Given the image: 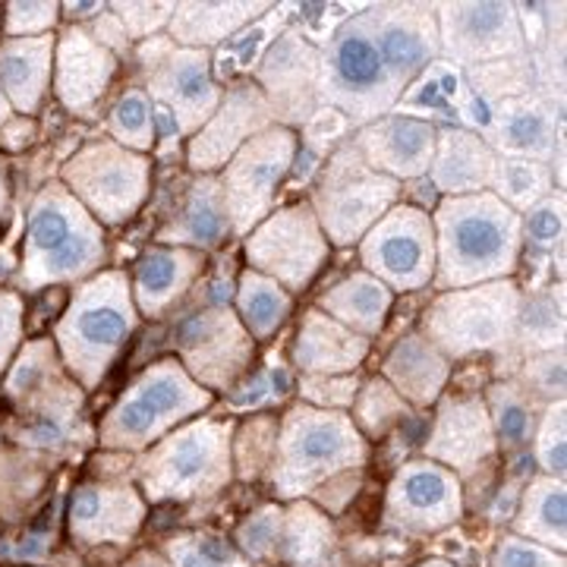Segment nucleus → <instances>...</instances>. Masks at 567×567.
Returning <instances> with one entry per match:
<instances>
[{
    "label": "nucleus",
    "instance_id": "1",
    "mask_svg": "<svg viewBox=\"0 0 567 567\" xmlns=\"http://www.w3.org/2000/svg\"><path fill=\"white\" fill-rule=\"evenodd\" d=\"M435 281L439 293L505 281L520 271L524 234L520 215L492 193L447 196L432 208Z\"/></svg>",
    "mask_w": 567,
    "mask_h": 567
},
{
    "label": "nucleus",
    "instance_id": "2",
    "mask_svg": "<svg viewBox=\"0 0 567 567\" xmlns=\"http://www.w3.org/2000/svg\"><path fill=\"white\" fill-rule=\"evenodd\" d=\"M107 256L104 227L82 208L61 181L35 193L25 215L17 290L39 293L58 284H82L99 275Z\"/></svg>",
    "mask_w": 567,
    "mask_h": 567
},
{
    "label": "nucleus",
    "instance_id": "3",
    "mask_svg": "<svg viewBox=\"0 0 567 567\" xmlns=\"http://www.w3.org/2000/svg\"><path fill=\"white\" fill-rule=\"evenodd\" d=\"M136 324L140 312L126 271L104 268L89 281L76 284V293L54 324V347L66 372L82 388H95L121 360Z\"/></svg>",
    "mask_w": 567,
    "mask_h": 567
},
{
    "label": "nucleus",
    "instance_id": "4",
    "mask_svg": "<svg viewBox=\"0 0 567 567\" xmlns=\"http://www.w3.org/2000/svg\"><path fill=\"white\" fill-rule=\"evenodd\" d=\"M524 287L505 281L445 290L420 316V331L445 353L451 365L492 357L495 363L520 365L514 334Z\"/></svg>",
    "mask_w": 567,
    "mask_h": 567
},
{
    "label": "nucleus",
    "instance_id": "5",
    "mask_svg": "<svg viewBox=\"0 0 567 567\" xmlns=\"http://www.w3.org/2000/svg\"><path fill=\"white\" fill-rule=\"evenodd\" d=\"M363 10L341 22L322 44V104L338 107L353 130L385 117L404 102V85L382 61Z\"/></svg>",
    "mask_w": 567,
    "mask_h": 567
},
{
    "label": "nucleus",
    "instance_id": "6",
    "mask_svg": "<svg viewBox=\"0 0 567 567\" xmlns=\"http://www.w3.org/2000/svg\"><path fill=\"white\" fill-rule=\"evenodd\" d=\"M404 186L385 174L372 171L357 152L353 140L338 145L324 158L319 177L312 183V205L328 246H357L375 224L401 203Z\"/></svg>",
    "mask_w": 567,
    "mask_h": 567
},
{
    "label": "nucleus",
    "instance_id": "7",
    "mask_svg": "<svg viewBox=\"0 0 567 567\" xmlns=\"http://www.w3.org/2000/svg\"><path fill=\"white\" fill-rule=\"evenodd\" d=\"M212 404V391H205L177 357L158 360L142 369L140 379L126 388L121 401L111 406L102 423V442L114 447H145L171 425L203 413Z\"/></svg>",
    "mask_w": 567,
    "mask_h": 567
},
{
    "label": "nucleus",
    "instance_id": "8",
    "mask_svg": "<svg viewBox=\"0 0 567 567\" xmlns=\"http://www.w3.org/2000/svg\"><path fill=\"white\" fill-rule=\"evenodd\" d=\"M133 63L142 80V92L152 104H162L181 126L183 140H189L203 126L224 99V85L215 80V66L208 51L183 48L167 32L140 41L133 48Z\"/></svg>",
    "mask_w": 567,
    "mask_h": 567
},
{
    "label": "nucleus",
    "instance_id": "9",
    "mask_svg": "<svg viewBox=\"0 0 567 567\" xmlns=\"http://www.w3.org/2000/svg\"><path fill=\"white\" fill-rule=\"evenodd\" d=\"M61 183L102 227H117L148 199L152 158L114 140H92L63 162Z\"/></svg>",
    "mask_w": 567,
    "mask_h": 567
},
{
    "label": "nucleus",
    "instance_id": "10",
    "mask_svg": "<svg viewBox=\"0 0 567 567\" xmlns=\"http://www.w3.org/2000/svg\"><path fill=\"white\" fill-rule=\"evenodd\" d=\"M363 461V435L350 416L300 404L284 416L278 432V488L300 495L331 473Z\"/></svg>",
    "mask_w": 567,
    "mask_h": 567
},
{
    "label": "nucleus",
    "instance_id": "11",
    "mask_svg": "<svg viewBox=\"0 0 567 567\" xmlns=\"http://www.w3.org/2000/svg\"><path fill=\"white\" fill-rule=\"evenodd\" d=\"M171 341L177 363L205 388L230 391L252 369L256 341L230 306L212 303L203 293V303L186 306L171 328Z\"/></svg>",
    "mask_w": 567,
    "mask_h": 567
},
{
    "label": "nucleus",
    "instance_id": "12",
    "mask_svg": "<svg viewBox=\"0 0 567 567\" xmlns=\"http://www.w3.org/2000/svg\"><path fill=\"white\" fill-rule=\"evenodd\" d=\"M300 148L297 130L268 126L256 140H249L224 164L218 174L221 183L227 218L234 227V237H246L256 224H262L281 199L284 183L290 177V167Z\"/></svg>",
    "mask_w": 567,
    "mask_h": 567
},
{
    "label": "nucleus",
    "instance_id": "13",
    "mask_svg": "<svg viewBox=\"0 0 567 567\" xmlns=\"http://www.w3.org/2000/svg\"><path fill=\"white\" fill-rule=\"evenodd\" d=\"M331 246L324 240L312 205L293 203L275 208L244 237L246 265L278 281L293 297L319 278Z\"/></svg>",
    "mask_w": 567,
    "mask_h": 567
},
{
    "label": "nucleus",
    "instance_id": "14",
    "mask_svg": "<svg viewBox=\"0 0 567 567\" xmlns=\"http://www.w3.org/2000/svg\"><path fill=\"white\" fill-rule=\"evenodd\" d=\"M230 476V423L196 420L148 454L142 480L152 498H189L215 492Z\"/></svg>",
    "mask_w": 567,
    "mask_h": 567
},
{
    "label": "nucleus",
    "instance_id": "15",
    "mask_svg": "<svg viewBox=\"0 0 567 567\" xmlns=\"http://www.w3.org/2000/svg\"><path fill=\"white\" fill-rule=\"evenodd\" d=\"M357 246L363 271L391 293H420L435 281V227L420 205L398 203Z\"/></svg>",
    "mask_w": 567,
    "mask_h": 567
},
{
    "label": "nucleus",
    "instance_id": "16",
    "mask_svg": "<svg viewBox=\"0 0 567 567\" xmlns=\"http://www.w3.org/2000/svg\"><path fill=\"white\" fill-rule=\"evenodd\" d=\"M249 80L259 85L278 126L300 130L322 104V44L303 29H284L268 41Z\"/></svg>",
    "mask_w": 567,
    "mask_h": 567
},
{
    "label": "nucleus",
    "instance_id": "17",
    "mask_svg": "<svg viewBox=\"0 0 567 567\" xmlns=\"http://www.w3.org/2000/svg\"><path fill=\"white\" fill-rule=\"evenodd\" d=\"M439 22V54L457 70L483 63L524 58L527 41L517 17V3H435Z\"/></svg>",
    "mask_w": 567,
    "mask_h": 567
},
{
    "label": "nucleus",
    "instance_id": "18",
    "mask_svg": "<svg viewBox=\"0 0 567 567\" xmlns=\"http://www.w3.org/2000/svg\"><path fill=\"white\" fill-rule=\"evenodd\" d=\"M268 126H275V114L252 80H237L224 89L218 111L186 140V167L189 174H221L246 142L256 140Z\"/></svg>",
    "mask_w": 567,
    "mask_h": 567
},
{
    "label": "nucleus",
    "instance_id": "19",
    "mask_svg": "<svg viewBox=\"0 0 567 567\" xmlns=\"http://www.w3.org/2000/svg\"><path fill=\"white\" fill-rule=\"evenodd\" d=\"M363 17L382 61L404 92L442 58L435 3H369Z\"/></svg>",
    "mask_w": 567,
    "mask_h": 567
},
{
    "label": "nucleus",
    "instance_id": "20",
    "mask_svg": "<svg viewBox=\"0 0 567 567\" xmlns=\"http://www.w3.org/2000/svg\"><path fill=\"white\" fill-rule=\"evenodd\" d=\"M117 70H121V58H114L107 48L92 39L85 25H63L54 44L51 89L66 114L82 121L95 117L117 80Z\"/></svg>",
    "mask_w": 567,
    "mask_h": 567
},
{
    "label": "nucleus",
    "instance_id": "21",
    "mask_svg": "<svg viewBox=\"0 0 567 567\" xmlns=\"http://www.w3.org/2000/svg\"><path fill=\"white\" fill-rule=\"evenodd\" d=\"M483 140L498 158L551 164L555 148L565 142V102H551L543 92L498 102Z\"/></svg>",
    "mask_w": 567,
    "mask_h": 567
},
{
    "label": "nucleus",
    "instance_id": "22",
    "mask_svg": "<svg viewBox=\"0 0 567 567\" xmlns=\"http://www.w3.org/2000/svg\"><path fill=\"white\" fill-rule=\"evenodd\" d=\"M350 140L372 171H379V174H385V177L404 186V183L420 181L429 174L439 126L425 117L391 111L385 117L353 130Z\"/></svg>",
    "mask_w": 567,
    "mask_h": 567
},
{
    "label": "nucleus",
    "instance_id": "23",
    "mask_svg": "<svg viewBox=\"0 0 567 567\" xmlns=\"http://www.w3.org/2000/svg\"><path fill=\"white\" fill-rule=\"evenodd\" d=\"M227 237H234V227L227 218L218 174H205V177L189 174V181L174 196L171 212L164 215L162 227L155 230V244L183 246L208 256L221 249Z\"/></svg>",
    "mask_w": 567,
    "mask_h": 567
},
{
    "label": "nucleus",
    "instance_id": "24",
    "mask_svg": "<svg viewBox=\"0 0 567 567\" xmlns=\"http://www.w3.org/2000/svg\"><path fill=\"white\" fill-rule=\"evenodd\" d=\"M205 252L183 246H148L133 265V303L145 319H162L174 306H181L193 284L205 275Z\"/></svg>",
    "mask_w": 567,
    "mask_h": 567
},
{
    "label": "nucleus",
    "instance_id": "25",
    "mask_svg": "<svg viewBox=\"0 0 567 567\" xmlns=\"http://www.w3.org/2000/svg\"><path fill=\"white\" fill-rule=\"evenodd\" d=\"M461 511V488L435 461L406 464L388 495V517L410 529H435L451 524Z\"/></svg>",
    "mask_w": 567,
    "mask_h": 567
},
{
    "label": "nucleus",
    "instance_id": "26",
    "mask_svg": "<svg viewBox=\"0 0 567 567\" xmlns=\"http://www.w3.org/2000/svg\"><path fill=\"white\" fill-rule=\"evenodd\" d=\"M439 416L429 432L425 451L447 466L473 470L495 447V432L488 423L486 401L480 394H447L439 398Z\"/></svg>",
    "mask_w": 567,
    "mask_h": 567
},
{
    "label": "nucleus",
    "instance_id": "27",
    "mask_svg": "<svg viewBox=\"0 0 567 567\" xmlns=\"http://www.w3.org/2000/svg\"><path fill=\"white\" fill-rule=\"evenodd\" d=\"M372 341L350 331L322 309H306L297 338L290 347V363L300 369V375H347L357 372L369 360Z\"/></svg>",
    "mask_w": 567,
    "mask_h": 567
},
{
    "label": "nucleus",
    "instance_id": "28",
    "mask_svg": "<svg viewBox=\"0 0 567 567\" xmlns=\"http://www.w3.org/2000/svg\"><path fill=\"white\" fill-rule=\"evenodd\" d=\"M495 162L498 155L480 133L466 126H439L435 155L425 177L442 199L473 196V193H486L492 186Z\"/></svg>",
    "mask_w": 567,
    "mask_h": 567
},
{
    "label": "nucleus",
    "instance_id": "29",
    "mask_svg": "<svg viewBox=\"0 0 567 567\" xmlns=\"http://www.w3.org/2000/svg\"><path fill=\"white\" fill-rule=\"evenodd\" d=\"M451 360L425 338L420 328L401 334L382 360V379L410 406L435 404L451 379Z\"/></svg>",
    "mask_w": 567,
    "mask_h": 567
},
{
    "label": "nucleus",
    "instance_id": "30",
    "mask_svg": "<svg viewBox=\"0 0 567 567\" xmlns=\"http://www.w3.org/2000/svg\"><path fill=\"white\" fill-rule=\"evenodd\" d=\"M54 44L58 35L0 41V89L13 102L17 114L35 117L48 99L54 76Z\"/></svg>",
    "mask_w": 567,
    "mask_h": 567
},
{
    "label": "nucleus",
    "instance_id": "31",
    "mask_svg": "<svg viewBox=\"0 0 567 567\" xmlns=\"http://www.w3.org/2000/svg\"><path fill=\"white\" fill-rule=\"evenodd\" d=\"M268 10H275V3H193L181 0L174 3V17L167 25V39H174L183 48H196V51H215L224 41L240 35L246 25L259 22L268 17Z\"/></svg>",
    "mask_w": 567,
    "mask_h": 567
},
{
    "label": "nucleus",
    "instance_id": "32",
    "mask_svg": "<svg viewBox=\"0 0 567 567\" xmlns=\"http://www.w3.org/2000/svg\"><path fill=\"white\" fill-rule=\"evenodd\" d=\"M391 306H394V293L379 278H372L369 271L360 268L338 284H331L319 297L316 309H322L334 322H341L344 328L372 341L375 334L385 331Z\"/></svg>",
    "mask_w": 567,
    "mask_h": 567
},
{
    "label": "nucleus",
    "instance_id": "33",
    "mask_svg": "<svg viewBox=\"0 0 567 567\" xmlns=\"http://www.w3.org/2000/svg\"><path fill=\"white\" fill-rule=\"evenodd\" d=\"M142 505L133 495V488H104L82 486L73 495L70 520L73 529L85 536L89 543L99 539H123L140 524Z\"/></svg>",
    "mask_w": 567,
    "mask_h": 567
},
{
    "label": "nucleus",
    "instance_id": "34",
    "mask_svg": "<svg viewBox=\"0 0 567 567\" xmlns=\"http://www.w3.org/2000/svg\"><path fill=\"white\" fill-rule=\"evenodd\" d=\"M514 347L520 360L565 347V281L524 290L520 309H517Z\"/></svg>",
    "mask_w": 567,
    "mask_h": 567
},
{
    "label": "nucleus",
    "instance_id": "35",
    "mask_svg": "<svg viewBox=\"0 0 567 567\" xmlns=\"http://www.w3.org/2000/svg\"><path fill=\"white\" fill-rule=\"evenodd\" d=\"M234 312L252 341H268L290 319L293 297L278 281L265 278L252 268H244L237 278V290H234Z\"/></svg>",
    "mask_w": 567,
    "mask_h": 567
},
{
    "label": "nucleus",
    "instance_id": "36",
    "mask_svg": "<svg viewBox=\"0 0 567 567\" xmlns=\"http://www.w3.org/2000/svg\"><path fill=\"white\" fill-rule=\"evenodd\" d=\"M486 413L495 439L505 447L527 445L536 432V401L517 385V379H498L488 385Z\"/></svg>",
    "mask_w": 567,
    "mask_h": 567
},
{
    "label": "nucleus",
    "instance_id": "37",
    "mask_svg": "<svg viewBox=\"0 0 567 567\" xmlns=\"http://www.w3.org/2000/svg\"><path fill=\"white\" fill-rule=\"evenodd\" d=\"M555 189L558 186H555L551 167L543 162H527V158H498L492 171V186H488V193L498 196L517 215H524Z\"/></svg>",
    "mask_w": 567,
    "mask_h": 567
},
{
    "label": "nucleus",
    "instance_id": "38",
    "mask_svg": "<svg viewBox=\"0 0 567 567\" xmlns=\"http://www.w3.org/2000/svg\"><path fill=\"white\" fill-rule=\"evenodd\" d=\"M517 529L536 546L565 548V483L561 480H536L524 495Z\"/></svg>",
    "mask_w": 567,
    "mask_h": 567
},
{
    "label": "nucleus",
    "instance_id": "39",
    "mask_svg": "<svg viewBox=\"0 0 567 567\" xmlns=\"http://www.w3.org/2000/svg\"><path fill=\"white\" fill-rule=\"evenodd\" d=\"M104 130H107V140H114L130 152L148 155L158 145V140H155V104L140 85H130L117 95V102L111 104Z\"/></svg>",
    "mask_w": 567,
    "mask_h": 567
},
{
    "label": "nucleus",
    "instance_id": "40",
    "mask_svg": "<svg viewBox=\"0 0 567 567\" xmlns=\"http://www.w3.org/2000/svg\"><path fill=\"white\" fill-rule=\"evenodd\" d=\"M350 406H353L350 423L357 425L360 435H369V439H382L391 425L410 420V410H413L382 375L360 382V391Z\"/></svg>",
    "mask_w": 567,
    "mask_h": 567
},
{
    "label": "nucleus",
    "instance_id": "41",
    "mask_svg": "<svg viewBox=\"0 0 567 567\" xmlns=\"http://www.w3.org/2000/svg\"><path fill=\"white\" fill-rule=\"evenodd\" d=\"M466 89L486 102L498 104L507 99H520L536 92V76H533V63L529 54L524 58H507V61L483 63V66H473L466 70Z\"/></svg>",
    "mask_w": 567,
    "mask_h": 567
},
{
    "label": "nucleus",
    "instance_id": "42",
    "mask_svg": "<svg viewBox=\"0 0 567 567\" xmlns=\"http://www.w3.org/2000/svg\"><path fill=\"white\" fill-rule=\"evenodd\" d=\"M565 347H555V350H546V353L524 357L520 365H517V372H514L511 379H517V385L524 388L536 404L548 406L555 404V401H565Z\"/></svg>",
    "mask_w": 567,
    "mask_h": 567
},
{
    "label": "nucleus",
    "instance_id": "43",
    "mask_svg": "<svg viewBox=\"0 0 567 567\" xmlns=\"http://www.w3.org/2000/svg\"><path fill=\"white\" fill-rule=\"evenodd\" d=\"M565 224H567V199L565 189L548 193L546 199L527 208L520 215V234H524V246L539 249V252H555L565 249Z\"/></svg>",
    "mask_w": 567,
    "mask_h": 567
},
{
    "label": "nucleus",
    "instance_id": "44",
    "mask_svg": "<svg viewBox=\"0 0 567 567\" xmlns=\"http://www.w3.org/2000/svg\"><path fill=\"white\" fill-rule=\"evenodd\" d=\"M290 388V375L281 365V360L275 363V357H268V363L259 372H246L244 379L237 385L230 388L234 398H230V406L234 410H249V406H262L271 404V401H281L284 391Z\"/></svg>",
    "mask_w": 567,
    "mask_h": 567
},
{
    "label": "nucleus",
    "instance_id": "45",
    "mask_svg": "<svg viewBox=\"0 0 567 567\" xmlns=\"http://www.w3.org/2000/svg\"><path fill=\"white\" fill-rule=\"evenodd\" d=\"M536 461L551 480H565V401H555L543 410V420L536 429Z\"/></svg>",
    "mask_w": 567,
    "mask_h": 567
},
{
    "label": "nucleus",
    "instance_id": "46",
    "mask_svg": "<svg viewBox=\"0 0 567 567\" xmlns=\"http://www.w3.org/2000/svg\"><path fill=\"white\" fill-rule=\"evenodd\" d=\"M61 3H7L3 7V35L7 39H41L54 35L61 25Z\"/></svg>",
    "mask_w": 567,
    "mask_h": 567
},
{
    "label": "nucleus",
    "instance_id": "47",
    "mask_svg": "<svg viewBox=\"0 0 567 567\" xmlns=\"http://www.w3.org/2000/svg\"><path fill=\"white\" fill-rule=\"evenodd\" d=\"M300 136V145L316 152L319 158H328L338 145H344L350 136H353V126L347 121L344 114L338 107H328V104H319L316 114L297 130Z\"/></svg>",
    "mask_w": 567,
    "mask_h": 567
},
{
    "label": "nucleus",
    "instance_id": "48",
    "mask_svg": "<svg viewBox=\"0 0 567 567\" xmlns=\"http://www.w3.org/2000/svg\"><path fill=\"white\" fill-rule=\"evenodd\" d=\"M297 391L306 404L316 410H334L344 413L353 404L357 391H360V375L347 372V375H300Z\"/></svg>",
    "mask_w": 567,
    "mask_h": 567
},
{
    "label": "nucleus",
    "instance_id": "49",
    "mask_svg": "<svg viewBox=\"0 0 567 567\" xmlns=\"http://www.w3.org/2000/svg\"><path fill=\"white\" fill-rule=\"evenodd\" d=\"M111 10L121 17L123 29L133 44L155 39L167 32L171 17H174V0H158V3H111Z\"/></svg>",
    "mask_w": 567,
    "mask_h": 567
},
{
    "label": "nucleus",
    "instance_id": "50",
    "mask_svg": "<svg viewBox=\"0 0 567 567\" xmlns=\"http://www.w3.org/2000/svg\"><path fill=\"white\" fill-rule=\"evenodd\" d=\"M174 567H244V558L224 539L193 536L174 546Z\"/></svg>",
    "mask_w": 567,
    "mask_h": 567
},
{
    "label": "nucleus",
    "instance_id": "51",
    "mask_svg": "<svg viewBox=\"0 0 567 567\" xmlns=\"http://www.w3.org/2000/svg\"><path fill=\"white\" fill-rule=\"evenodd\" d=\"M22 328H25V303L17 290L0 293V375L10 369L13 353L20 350Z\"/></svg>",
    "mask_w": 567,
    "mask_h": 567
},
{
    "label": "nucleus",
    "instance_id": "52",
    "mask_svg": "<svg viewBox=\"0 0 567 567\" xmlns=\"http://www.w3.org/2000/svg\"><path fill=\"white\" fill-rule=\"evenodd\" d=\"M495 567H561V558H555L536 543L511 536L495 551Z\"/></svg>",
    "mask_w": 567,
    "mask_h": 567
},
{
    "label": "nucleus",
    "instance_id": "53",
    "mask_svg": "<svg viewBox=\"0 0 567 567\" xmlns=\"http://www.w3.org/2000/svg\"><path fill=\"white\" fill-rule=\"evenodd\" d=\"M85 29H89V35H92V39L99 41L102 48H107L114 58H121V61L123 58H130V54H133V48H136V44L130 41V35H126L121 17L111 10V3H107V10H104L102 17H95V20L89 22Z\"/></svg>",
    "mask_w": 567,
    "mask_h": 567
},
{
    "label": "nucleus",
    "instance_id": "54",
    "mask_svg": "<svg viewBox=\"0 0 567 567\" xmlns=\"http://www.w3.org/2000/svg\"><path fill=\"white\" fill-rule=\"evenodd\" d=\"M278 533H281V514L262 511V514H256L252 520H246L244 527H240V546L246 551H252V555H265V551L275 548Z\"/></svg>",
    "mask_w": 567,
    "mask_h": 567
},
{
    "label": "nucleus",
    "instance_id": "55",
    "mask_svg": "<svg viewBox=\"0 0 567 567\" xmlns=\"http://www.w3.org/2000/svg\"><path fill=\"white\" fill-rule=\"evenodd\" d=\"M41 140V126L35 117H25V114H17L10 121L0 126V148L10 152V155H20V152H29L35 142Z\"/></svg>",
    "mask_w": 567,
    "mask_h": 567
},
{
    "label": "nucleus",
    "instance_id": "56",
    "mask_svg": "<svg viewBox=\"0 0 567 567\" xmlns=\"http://www.w3.org/2000/svg\"><path fill=\"white\" fill-rule=\"evenodd\" d=\"M104 10H107V3L104 0H92V3H61V20L66 25H89V22L95 20V17H102Z\"/></svg>",
    "mask_w": 567,
    "mask_h": 567
},
{
    "label": "nucleus",
    "instance_id": "57",
    "mask_svg": "<svg viewBox=\"0 0 567 567\" xmlns=\"http://www.w3.org/2000/svg\"><path fill=\"white\" fill-rule=\"evenodd\" d=\"M10 193H13V186H10V164L0 162V224H3V218H7Z\"/></svg>",
    "mask_w": 567,
    "mask_h": 567
},
{
    "label": "nucleus",
    "instance_id": "58",
    "mask_svg": "<svg viewBox=\"0 0 567 567\" xmlns=\"http://www.w3.org/2000/svg\"><path fill=\"white\" fill-rule=\"evenodd\" d=\"M10 117H17V107H13L10 99H7V92L0 89V126L10 121Z\"/></svg>",
    "mask_w": 567,
    "mask_h": 567
},
{
    "label": "nucleus",
    "instance_id": "59",
    "mask_svg": "<svg viewBox=\"0 0 567 567\" xmlns=\"http://www.w3.org/2000/svg\"><path fill=\"white\" fill-rule=\"evenodd\" d=\"M423 567H447V565H439V561H432V565H423Z\"/></svg>",
    "mask_w": 567,
    "mask_h": 567
}]
</instances>
